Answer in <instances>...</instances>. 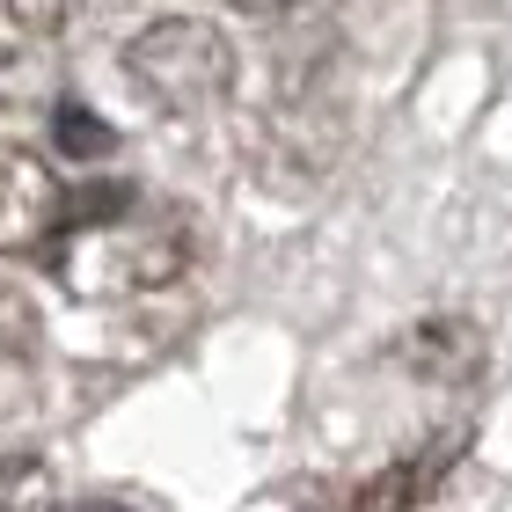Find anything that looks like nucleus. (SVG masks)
Masks as SVG:
<instances>
[{"mask_svg":"<svg viewBox=\"0 0 512 512\" xmlns=\"http://www.w3.org/2000/svg\"><path fill=\"white\" fill-rule=\"evenodd\" d=\"M191 264V227L176 213H154V205H110L103 220H74L59 249V278L81 300H132L154 293Z\"/></svg>","mask_w":512,"mask_h":512,"instance_id":"1","label":"nucleus"},{"mask_svg":"<svg viewBox=\"0 0 512 512\" xmlns=\"http://www.w3.org/2000/svg\"><path fill=\"white\" fill-rule=\"evenodd\" d=\"M125 66L139 81V96H147L154 110H169V118L213 110L227 96V81H235V52H227V37L213 30V22H198V15L147 22V30L125 44Z\"/></svg>","mask_w":512,"mask_h":512,"instance_id":"2","label":"nucleus"},{"mask_svg":"<svg viewBox=\"0 0 512 512\" xmlns=\"http://www.w3.org/2000/svg\"><path fill=\"white\" fill-rule=\"evenodd\" d=\"M74 220V191L52 176V161L30 147H0V249L30 256Z\"/></svg>","mask_w":512,"mask_h":512,"instance_id":"3","label":"nucleus"},{"mask_svg":"<svg viewBox=\"0 0 512 512\" xmlns=\"http://www.w3.org/2000/svg\"><path fill=\"white\" fill-rule=\"evenodd\" d=\"M432 483H439V461H432V454H417V461H388V469L352 498V512H417V498H425Z\"/></svg>","mask_w":512,"mask_h":512,"instance_id":"4","label":"nucleus"},{"mask_svg":"<svg viewBox=\"0 0 512 512\" xmlns=\"http://www.w3.org/2000/svg\"><path fill=\"white\" fill-rule=\"evenodd\" d=\"M52 505V476H44V461H0V512H44Z\"/></svg>","mask_w":512,"mask_h":512,"instance_id":"5","label":"nucleus"},{"mask_svg":"<svg viewBox=\"0 0 512 512\" xmlns=\"http://www.w3.org/2000/svg\"><path fill=\"white\" fill-rule=\"evenodd\" d=\"M52 139H59L66 161H96V154H110V125H96L88 110H59V118H52Z\"/></svg>","mask_w":512,"mask_h":512,"instance_id":"6","label":"nucleus"},{"mask_svg":"<svg viewBox=\"0 0 512 512\" xmlns=\"http://www.w3.org/2000/svg\"><path fill=\"white\" fill-rule=\"evenodd\" d=\"M74 512H132V505H118V498H88V505H74Z\"/></svg>","mask_w":512,"mask_h":512,"instance_id":"7","label":"nucleus"}]
</instances>
